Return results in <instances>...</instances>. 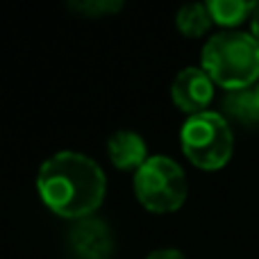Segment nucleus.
I'll list each match as a JSON object with an SVG mask.
<instances>
[{
	"instance_id": "obj_12",
	"label": "nucleus",
	"mask_w": 259,
	"mask_h": 259,
	"mask_svg": "<svg viewBox=\"0 0 259 259\" xmlns=\"http://www.w3.org/2000/svg\"><path fill=\"white\" fill-rule=\"evenodd\" d=\"M146 259H184V255L175 248H159V250H152Z\"/></svg>"
},
{
	"instance_id": "obj_3",
	"label": "nucleus",
	"mask_w": 259,
	"mask_h": 259,
	"mask_svg": "<svg viewBox=\"0 0 259 259\" xmlns=\"http://www.w3.org/2000/svg\"><path fill=\"white\" fill-rule=\"evenodd\" d=\"M182 152L196 168L219 170L230 161L234 150V134L230 121L219 112H202L189 116L180 130Z\"/></svg>"
},
{
	"instance_id": "obj_9",
	"label": "nucleus",
	"mask_w": 259,
	"mask_h": 259,
	"mask_svg": "<svg viewBox=\"0 0 259 259\" xmlns=\"http://www.w3.org/2000/svg\"><path fill=\"white\" fill-rule=\"evenodd\" d=\"M211 14L207 9V3H191L184 5L175 14V25L189 39H198L211 27Z\"/></svg>"
},
{
	"instance_id": "obj_8",
	"label": "nucleus",
	"mask_w": 259,
	"mask_h": 259,
	"mask_svg": "<svg viewBox=\"0 0 259 259\" xmlns=\"http://www.w3.org/2000/svg\"><path fill=\"white\" fill-rule=\"evenodd\" d=\"M223 116L243 127L259 125V98L255 87L228 91L223 98Z\"/></svg>"
},
{
	"instance_id": "obj_1",
	"label": "nucleus",
	"mask_w": 259,
	"mask_h": 259,
	"mask_svg": "<svg viewBox=\"0 0 259 259\" xmlns=\"http://www.w3.org/2000/svg\"><path fill=\"white\" fill-rule=\"evenodd\" d=\"M36 191L50 211L75 223L98 211L107 193V178L96 159L64 150L41 164Z\"/></svg>"
},
{
	"instance_id": "obj_6",
	"label": "nucleus",
	"mask_w": 259,
	"mask_h": 259,
	"mask_svg": "<svg viewBox=\"0 0 259 259\" xmlns=\"http://www.w3.org/2000/svg\"><path fill=\"white\" fill-rule=\"evenodd\" d=\"M68 248L75 259H109L114 252L112 228L96 216L75 221L68 232Z\"/></svg>"
},
{
	"instance_id": "obj_7",
	"label": "nucleus",
	"mask_w": 259,
	"mask_h": 259,
	"mask_svg": "<svg viewBox=\"0 0 259 259\" xmlns=\"http://www.w3.org/2000/svg\"><path fill=\"white\" fill-rule=\"evenodd\" d=\"M107 157L118 170H134L137 173L148 161V146L141 134L132 130H116L107 139Z\"/></svg>"
},
{
	"instance_id": "obj_2",
	"label": "nucleus",
	"mask_w": 259,
	"mask_h": 259,
	"mask_svg": "<svg viewBox=\"0 0 259 259\" xmlns=\"http://www.w3.org/2000/svg\"><path fill=\"white\" fill-rule=\"evenodd\" d=\"M202 68L214 84L228 91L250 89L259 82V44L246 32H219L202 46Z\"/></svg>"
},
{
	"instance_id": "obj_14",
	"label": "nucleus",
	"mask_w": 259,
	"mask_h": 259,
	"mask_svg": "<svg viewBox=\"0 0 259 259\" xmlns=\"http://www.w3.org/2000/svg\"><path fill=\"white\" fill-rule=\"evenodd\" d=\"M255 91H257V98H259V82H257V87H255Z\"/></svg>"
},
{
	"instance_id": "obj_4",
	"label": "nucleus",
	"mask_w": 259,
	"mask_h": 259,
	"mask_svg": "<svg viewBox=\"0 0 259 259\" xmlns=\"http://www.w3.org/2000/svg\"><path fill=\"white\" fill-rule=\"evenodd\" d=\"M134 196L155 214H170L184 205L189 182L184 168L166 155H152L134 173Z\"/></svg>"
},
{
	"instance_id": "obj_10",
	"label": "nucleus",
	"mask_w": 259,
	"mask_h": 259,
	"mask_svg": "<svg viewBox=\"0 0 259 259\" xmlns=\"http://www.w3.org/2000/svg\"><path fill=\"white\" fill-rule=\"evenodd\" d=\"M257 3H246V0H209L207 9L211 14V21L223 27H234L243 23L248 16H252Z\"/></svg>"
},
{
	"instance_id": "obj_11",
	"label": "nucleus",
	"mask_w": 259,
	"mask_h": 259,
	"mask_svg": "<svg viewBox=\"0 0 259 259\" xmlns=\"http://www.w3.org/2000/svg\"><path fill=\"white\" fill-rule=\"evenodd\" d=\"M68 9L87 18H105L109 14L121 12L123 3L118 0H75V3H68Z\"/></svg>"
},
{
	"instance_id": "obj_13",
	"label": "nucleus",
	"mask_w": 259,
	"mask_h": 259,
	"mask_svg": "<svg viewBox=\"0 0 259 259\" xmlns=\"http://www.w3.org/2000/svg\"><path fill=\"white\" fill-rule=\"evenodd\" d=\"M250 21H252V36H255V39H257V44H259V3H257L255 12H252Z\"/></svg>"
},
{
	"instance_id": "obj_5",
	"label": "nucleus",
	"mask_w": 259,
	"mask_h": 259,
	"mask_svg": "<svg viewBox=\"0 0 259 259\" xmlns=\"http://www.w3.org/2000/svg\"><path fill=\"white\" fill-rule=\"evenodd\" d=\"M170 98L175 107L182 109L189 116L207 112L214 98V80L205 73L202 66H187L173 77Z\"/></svg>"
}]
</instances>
